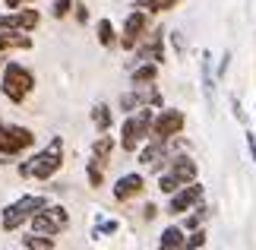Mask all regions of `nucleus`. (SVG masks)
<instances>
[{
  "label": "nucleus",
  "mask_w": 256,
  "mask_h": 250,
  "mask_svg": "<svg viewBox=\"0 0 256 250\" xmlns=\"http://www.w3.org/2000/svg\"><path fill=\"white\" fill-rule=\"evenodd\" d=\"M60 165H64V139L60 136H54L42 152H35L26 162L28 177H35V181H51V177L60 171Z\"/></svg>",
  "instance_id": "nucleus-1"
},
{
  "label": "nucleus",
  "mask_w": 256,
  "mask_h": 250,
  "mask_svg": "<svg viewBox=\"0 0 256 250\" xmlns=\"http://www.w3.org/2000/svg\"><path fill=\"white\" fill-rule=\"evenodd\" d=\"M0 89H4V95L10 98L13 105H22L28 92L35 89V73L28 67L22 64H16V61H10L4 67V79H0Z\"/></svg>",
  "instance_id": "nucleus-2"
},
{
  "label": "nucleus",
  "mask_w": 256,
  "mask_h": 250,
  "mask_svg": "<svg viewBox=\"0 0 256 250\" xmlns=\"http://www.w3.org/2000/svg\"><path fill=\"white\" fill-rule=\"evenodd\" d=\"M196 174H200V168H196V162L190 155H174V158H168V168L158 174V190L171 196L174 190H180L184 184L196 181Z\"/></svg>",
  "instance_id": "nucleus-3"
},
{
  "label": "nucleus",
  "mask_w": 256,
  "mask_h": 250,
  "mask_svg": "<svg viewBox=\"0 0 256 250\" xmlns=\"http://www.w3.org/2000/svg\"><path fill=\"white\" fill-rule=\"evenodd\" d=\"M44 203H48V199L42 193H26V196L13 199V203L4 209V215H0V228H4V231H16V228L26 225Z\"/></svg>",
  "instance_id": "nucleus-4"
},
{
  "label": "nucleus",
  "mask_w": 256,
  "mask_h": 250,
  "mask_svg": "<svg viewBox=\"0 0 256 250\" xmlns=\"http://www.w3.org/2000/svg\"><path fill=\"white\" fill-rule=\"evenodd\" d=\"M28 225H32V231H38V234L57 237L60 231L70 228V212H66V206H60V203H54V206L44 203L32 218H28Z\"/></svg>",
  "instance_id": "nucleus-5"
},
{
  "label": "nucleus",
  "mask_w": 256,
  "mask_h": 250,
  "mask_svg": "<svg viewBox=\"0 0 256 250\" xmlns=\"http://www.w3.org/2000/svg\"><path fill=\"white\" fill-rule=\"evenodd\" d=\"M152 108H140L136 111V117L130 114L120 127V146L126 149V152H136L146 139H149V127H152Z\"/></svg>",
  "instance_id": "nucleus-6"
},
{
  "label": "nucleus",
  "mask_w": 256,
  "mask_h": 250,
  "mask_svg": "<svg viewBox=\"0 0 256 250\" xmlns=\"http://www.w3.org/2000/svg\"><path fill=\"white\" fill-rule=\"evenodd\" d=\"M35 146V133L22 124H0V155L13 158Z\"/></svg>",
  "instance_id": "nucleus-7"
},
{
  "label": "nucleus",
  "mask_w": 256,
  "mask_h": 250,
  "mask_svg": "<svg viewBox=\"0 0 256 250\" xmlns=\"http://www.w3.org/2000/svg\"><path fill=\"white\" fill-rule=\"evenodd\" d=\"M184 127H186V114L184 111H177V108H162V111L152 117L149 136L164 139V143H168V139H174V136L184 133Z\"/></svg>",
  "instance_id": "nucleus-8"
},
{
  "label": "nucleus",
  "mask_w": 256,
  "mask_h": 250,
  "mask_svg": "<svg viewBox=\"0 0 256 250\" xmlns=\"http://www.w3.org/2000/svg\"><path fill=\"white\" fill-rule=\"evenodd\" d=\"M206 196V187L200 181H190V184H184L180 190H174L171 199H168V215H186L190 209L200 203V199Z\"/></svg>",
  "instance_id": "nucleus-9"
},
{
  "label": "nucleus",
  "mask_w": 256,
  "mask_h": 250,
  "mask_svg": "<svg viewBox=\"0 0 256 250\" xmlns=\"http://www.w3.org/2000/svg\"><path fill=\"white\" fill-rule=\"evenodd\" d=\"M146 29H149V13L133 7V13L126 16V23H124V32H120V38H117V45H120L124 51H133L136 42L146 35Z\"/></svg>",
  "instance_id": "nucleus-10"
},
{
  "label": "nucleus",
  "mask_w": 256,
  "mask_h": 250,
  "mask_svg": "<svg viewBox=\"0 0 256 250\" xmlns=\"http://www.w3.org/2000/svg\"><path fill=\"white\" fill-rule=\"evenodd\" d=\"M38 23H42V13H38V10H28V7L0 13V29H16V32H26V35L35 32Z\"/></svg>",
  "instance_id": "nucleus-11"
},
{
  "label": "nucleus",
  "mask_w": 256,
  "mask_h": 250,
  "mask_svg": "<svg viewBox=\"0 0 256 250\" xmlns=\"http://www.w3.org/2000/svg\"><path fill=\"white\" fill-rule=\"evenodd\" d=\"M133 54L140 57V61H152V64H162V61H164V32H162V29H152L149 35H142L140 42H136Z\"/></svg>",
  "instance_id": "nucleus-12"
},
{
  "label": "nucleus",
  "mask_w": 256,
  "mask_h": 250,
  "mask_svg": "<svg viewBox=\"0 0 256 250\" xmlns=\"http://www.w3.org/2000/svg\"><path fill=\"white\" fill-rule=\"evenodd\" d=\"M142 187H146V177H142V174H136V171H130V174L117 177V184L111 187V193H114L117 203H126V199L140 196V193H142Z\"/></svg>",
  "instance_id": "nucleus-13"
},
{
  "label": "nucleus",
  "mask_w": 256,
  "mask_h": 250,
  "mask_svg": "<svg viewBox=\"0 0 256 250\" xmlns=\"http://www.w3.org/2000/svg\"><path fill=\"white\" fill-rule=\"evenodd\" d=\"M32 48V38L26 32H16V29H0V54L4 51H28Z\"/></svg>",
  "instance_id": "nucleus-14"
},
{
  "label": "nucleus",
  "mask_w": 256,
  "mask_h": 250,
  "mask_svg": "<svg viewBox=\"0 0 256 250\" xmlns=\"http://www.w3.org/2000/svg\"><path fill=\"white\" fill-rule=\"evenodd\" d=\"M164 158H168L164 139H155V136H149V143H146V146H140V162H142V165L155 168L158 162H164Z\"/></svg>",
  "instance_id": "nucleus-15"
},
{
  "label": "nucleus",
  "mask_w": 256,
  "mask_h": 250,
  "mask_svg": "<svg viewBox=\"0 0 256 250\" xmlns=\"http://www.w3.org/2000/svg\"><path fill=\"white\" fill-rule=\"evenodd\" d=\"M136 92V102H140V108H162L164 98H162V89L155 83H146V86H133Z\"/></svg>",
  "instance_id": "nucleus-16"
},
{
  "label": "nucleus",
  "mask_w": 256,
  "mask_h": 250,
  "mask_svg": "<svg viewBox=\"0 0 256 250\" xmlns=\"http://www.w3.org/2000/svg\"><path fill=\"white\" fill-rule=\"evenodd\" d=\"M209 215H212V209H209V206H206L202 199H200V203H196V206L190 209V215L184 218V225H180V228H184V231H193V228H206Z\"/></svg>",
  "instance_id": "nucleus-17"
},
{
  "label": "nucleus",
  "mask_w": 256,
  "mask_h": 250,
  "mask_svg": "<svg viewBox=\"0 0 256 250\" xmlns=\"http://www.w3.org/2000/svg\"><path fill=\"white\" fill-rule=\"evenodd\" d=\"M184 237H186V231L180 225H168L162 231V244H158V250H184Z\"/></svg>",
  "instance_id": "nucleus-18"
},
{
  "label": "nucleus",
  "mask_w": 256,
  "mask_h": 250,
  "mask_svg": "<svg viewBox=\"0 0 256 250\" xmlns=\"http://www.w3.org/2000/svg\"><path fill=\"white\" fill-rule=\"evenodd\" d=\"M92 124H95V130H98V133H111L114 111H111V108H108L104 102H102V105H95V108H92Z\"/></svg>",
  "instance_id": "nucleus-19"
},
{
  "label": "nucleus",
  "mask_w": 256,
  "mask_h": 250,
  "mask_svg": "<svg viewBox=\"0 0 256 250\" xmlns=\"http://www.w3.org/2000/svg\"><path fill=\"white\" fill-rule=\"evenodd\" d=\"M133 86H146V83H155L158 79V64H152V61H142L140 67L133 70Z\"/></svg>",
  "instance_id": "nucleus-20"
},
{
  "label": "nucleus",
  "mask_w": 256,
  "mask_h": 250,
  "mask_svg": "<svg viewBox=\"0 0 256 250\" xmlns=\"http://www.w3.org/2000/svg\"><path fill=\"white\" fill-rule=\"evenodd\" d=\"M114 136H108V133H102V136H95V143H92V155L95 158H102V162H111V155H114Z\"/></svg>",
  "instance_id": "nucleus-21"
},
{
  "label": "nucleus",
  "mask_w": 256,
  "mask_h": 250,
  "mask_svg": "<svg viewBox=\"0 0 256 250\" xmlns=\"http://www.w3.org/2000/svg\"><path fill=\"white\" fill-rule=\"evenodd\" d=\"M104 165L108 162H102V158H88V162H86V174H88V184H92V187H102L104 184Z\"/></svg>",
  "instance_id": "nucleus-22"
},
{
  "label": "nucleus",
  "mask_w": 256,
  "mask_h": 250,
  "mask_svg": "<svg viewBox=\"0 0 256 250\" xmlns=\"http://www.w3.org/2000/svg\"><path fill=\"white\" fill-rule=\"evenodd\" d=\"M180 0H136V10H146V13H168V10H174Z\"/></svg>",
  "instance_id": "nucleus-23"
},
{
  "label": "nucleus",
  "mask_w": 256,
  "mask_h": 250,
  "mask_svg": "<svg viewBox=\"0 0 256 250\" xmlns=\"http://www.w3.org/2000/svg\"><path fill=\"white\" fill-rule=\"evenodd\" d=\"M54 237L51 234H38V231H32L28 237H22V247L26 250H54Z\"/></svg>",
  "instance_id": "nucleus-24"
},
{
  "label": "nucleus",
  "mask_w": 256,
  "mask_h": 250,
  "mask_svg": "<svg viewBox=\"0 0 256 250\" xmlns=\"http://www.w3.org/2000/svg\"><path fill=\"white\" fill-rule=\"evenodd\" d=\"M95 32H98V45L102 48H114L117 45V29L111 26V19H102Z\"/></svg>",
  "instance_id": "nucleus-25"
},
{
  "label": "nucleus",
  "mask_w": 256,
  "mask_h": 250,
  "mask_svg": "<svg viewBox=\"0 0 256 250\" xmlns=\"http://www.w3.org/2000/svg\"><path fill=\"white\" fill-rule=\"evenodd\" d=\"M206 228H193V231H186V237H184V250H202L206 247Z\"/></svg>",
  "instance_id": "nucleus-26"
},
{
  "label": "nucleus",
  "mask_w": 256,
  "mask_h": 250,
  "mask_svg": "<svg viewBox=\"0 0 256 250\" xmlns=\"http://www.w3.org/2000/svg\"><path fill=\"white\" fill-rule=\"evenodd\" d=\"M202 83H206V95H212L215 79H212V54L202 51Z\"/></svg>",
  "instance_id": "nucleus-27"
},
{
  "label": "nucleus",
  "mask_w": 256,
  "mask_h": 250,
  "mask_svg": "<svg viewBox=\"0 0 256 250\" xmlns=\"http://www.w3.org/2000/svg\"><path fill=\"white\" fill-rule=\"evenodd\" d=\"M70 13H73V0H54V7H51L54 19H66Z\"/></svg>",
  "instance_id": "nucleus-28"
},
{
  "label": "nucleus",
  "mask_w": 256,
  "mask_h": 250,
  "mask_svg": "<svg viewBox=\"0 0 256 250\" xmlns=\"http://www.w3.org/2000/svg\"><path fill=\"white\" fill-rule=\"evenodd\" d=\"M136 108H140V102H136V92H124V95H120V111L133 114Z\"/></svg>",
  "instance_id": "nucleus-29"
},
{
  "label": "nucleus",
  "mask_w": 256,
  "mask_h": 250,
  "mask_svg": "<svg viewBox=\"0 0 256 250\" xmlns=\"http://www.w3.org/2000/svg\"><path fill=\"white\" fill-rule=\"evenodd\" d=\"M114 231H117V222H114V218H102V222H98V228H95V237L114 234Z\"/></svg>",
  "instance_id": "nucleus-30"
},
{
  "label": "nucleus",
  "mask_w": 256,
  "mask_h": 250,
  "mask_svg": "<svg viewBox=\"0 0 256 250\" xmlns=\"http://www.w3.org/2000/svg\"><path fill=\"white\" fill-rule=\"evenodd\" d=\"M73 16H76V23H88V7L82 0H73Z\"/></svg>",
  "instance_id": "nucleus-31"
},
{
  "label": "nucleus",
  "mask_w": 256,
  "mask_h": 250,
  "mask_svg": "<svg viewBox=\"0 0 256 250\" xmlns=\"http://www.w3.org/2000/svg\"><path fill=\"white\" fill-rule=\"evenodd\" d=\"M171 38H174V48H177V54H184V51H186V45H184V35H180V32H171Z\"/></svg>",
  "instance_id": "nucleus-32"
},
{
  "label": "nucleus",
  "mask_w": 256,
  "mask_h": 250,
  "mask_svg": "<svg viewBox=\"0 0 256 250\" xmlns=\"http://www.w3.org/2000/svg\"><path fill=\"white\" fill-rule=\"evenodd\" d=\"M234 117H238L240 124H247V114H244V108H240V102H238V98H234Z\"/></svg>",
  "instance_id": "nucleus-33"
},
{
  "label": "nucleus",
  "mask_w": 256,
  "mask_h": 250,
  "mask_svg": "<svg viewBox=\"0 0 256 250\" xmlns=\"http://www.w3.org/2000/svg\"><path fill=\"white\" fill-rule=\"evenodd\" d=\"M231 64V54H222V61H218V76H224V70H228Z\"/></svg>",
  "instance_id": "nucleus-34"
},
{
  "label": "nucleus",
  "mask_w": 256,
  "mask_h": 250,
  "mask_svg": "<svg viewBox=\"0 0 256 250\" xmlns=\"http://www.w3.org/2000/svg\"><path fill=\"white\" fill-rule=\"evenodd\" d=\"M247 146H250V155H253V162H256V136L247 130Z\"/></svg>",
  "instance_id": "nucleus-35"
},
{
  "label": "nucleus",
  "mask_w": 256,
  "mask_h": 250,
  "mask_svg": "<svg viewBox=\"0 0 256 250\" xmlns=\"http://www.w3.org/2000/svg\"><path fill=\"white\" fill-rule=\"evenodd\" d=\"M4 4H6V10H19V7H26L28 0H4Z\"/></svg>",
  "instance_id": "nucleus-36"
},
{
  "label": "nucleus",
  "mask_w": 256,
  "mask_h": 250,
  "mask_svg": "<svg viewBox=\"0 0 256 250\" xmlns=\"http://www.w3.org/2000/svg\"><path fill=\"white\" fill-rule=\"evenodd\" d=\"M0 64H4V57H0Z\"/></svg>",
  "instance_id": "nucleus-37"
}]
</instances>
